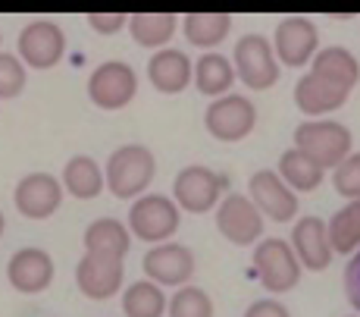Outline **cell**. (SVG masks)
<instances>
[{
	"label": "cell",
	"instance_id": "cell-1",
	"mask_svg": "<svg viewBox=\"0 0 360 317\" xmlns=\"http://www.w3.org/2000/svg\"><path fill=\"white\" fill-rule=\"evenodd\" d=\"M157 173V161L144 144H122L110 154L107 161V189L113 192L116 198L129 201V198H138L150 182H154Z\"/></svg>",
	"mask_w": 360,
	"mask_h": 317
},
{
	"label": "cell",
	"instance_id": "cell-2",
	"mask_svg": "<svg viewBox=\"0 0 360 317\" xmlns=\"http://www.w3.org/2000/svg\"><path fill=\"white\" fill-rule=\"evenodd\" d=\"M295 151L316 163L320 170L342 167L351 151V132L342 123L332 120H310L295 129Z\"/></svg>",
	"mask_w": 360,
	"mask_h": 317
},
{
	"label": "cell",
	"instance_id": "cell-3",
	"mask_svg": "<svg viewBox=\"0 0 360 317\" xmlns=\"http://www.w3.org/2000/svg\"><path fill=\"white\" fill-rule=\"evenodd\" d=\"M232 57H235V63H232L235 73H238L241 82H245L248 88H254V92H266V88H273L276 82H279L276 54H273V47H269V41L257 35V32L241 35Z\"/></svg>",
	"mask_w": 360,
	"mask_h": 317
},
{
	"label": "cell",
	"instance_id": "cell-4",
	"mask_svg": "<svg viewBox=\"0 0 360 317\" xmlns=\"http://www.w3.org/2000/svg\"><path fill=\"white\" fill-rule=\"evenodd\" d=\"M135 92H138V75L129 63H120V60L101 63L88 79V98L101 110H122L135 98Z\"/></svg>",
	"mask_w": 360,
	"mask_h": 317
},
{
	"label": "cell",
	"instance_id": "cell-5",
	"mask_svg": "<svg viewBox=\"0 0 360 317\" xmlns=\"http://www.w3.org/2000/svg\"><path fill=\"white\" fill-rule=\"evenodd\" d=\"M254 271H257L260 282L269 292H288L301 280L297 254L282 239H266V242L257 245V251H254Z\"/></svg>",
	"mask_w": 360,
	"mask_h": 317
},
{
	"label": "cell",
	"instance_id": "cell-6",
	"mask_svg": "<svg viewBox=\"0 0 360 317\" xmlns=\"http://www.w3.org/2000/svg\"><path fill=\"white\" fill-rule=\"evenodd\" d=\"M207 132L219 142H241L251 135L254 123H257V110L241 94H226V98L213 101L207 107Z\"/></svg>",
	"mask_w": 360,
	"mask_h": 317
},
{
	"label": "cell",
	"instance_id": "cell-7",
	"mask_svg": "<svg viewBox=\"0 0 360 317\" xmlns=\"http://www.w3.org/2000/svg\"><path fill=\"white\" fill-rule=\"evenodd\" d=\"M129 226L144 242H163L179 230V208L166 195H141L129 211Z\"/></svg>",
	"mask_w": 360,
	"mask_h": 317
},
{
	"label": "cell",
	"instance_id": "cell-8",
	"mask_svg": "<svg viewBox=\"0 0 360 317\" xmlns=\"http://www.w3.org/2000/svg\"><path fill=\"white\" fill-rule=\"evenodd\" d=\"M63 51H66V35L60 32V25L47 23V19H34L19 32V57L34 70L57 66Z\"/></svg>",
	"mask_w": 360,
	"mask_h": 317
},
{
	"label": "cell",
	"instance_id": "cell-9",
	"mask_svg": "<svg viewBox=\"0 0 360 317\" xmlns=\"http://www.w3.org/2000/svg\"><path fill=\"white\" fill-rule=\"evenodd\" d=\"M223 189L226 179L207 167H185L172 185L179 208H185L188 213H207L210 208H217V198L223 195Z\"/></svg>",
	"mask_w": 360,
	"mask_h": 317
},
{
	"label": "cell",
	"instance_id": "cell-10",
	"mask_svg": "<svg viewBox=\"0 0 360 317\" xmlns=\"http://www.w3.org/2000/svg\"><path fill=\"white\" fill-rule=\"evenodd\" d=\"M217 230L235 245H251L263 232V213L254 208L251 198L229 195L217 208Z\"/></svg>",
	"mask_w": 360,
	"mask_h": 317
},
{
	"label": "cell",
	"instance_id": "cell-11",
	"mask_svg": "<svg viewBox=\"0 0 360 317\" xmlns=\"http://www.w3.org/2000/svg\"><path fill=\"white\" fill-rule=\"evenodd\" d=\"M251 189V201L260 213H266L276 223H288V220L297 213V198L292 192V185L282 182V176H276L273 170H260V173L251 176L248 182Z\"/></svg>",
	"mask_w": 360,
	"mask_h": 317
},
{
	"label": "cell",
	"instance_id": "cell-12",
	"mask_svg": "<svg viewBox=\"0 0 360 317\" xmlns=\"http://www.w3.org/2000/svg\"><path fill=\"white\" fill-rule=\"evenodd\" d=\"M144 273L157 286H185L195 273V254L176 242L157 245L144 254Z\"/></svg>",
	"mask_w": 360,
	"mask_h": 317
},
{
	"label": "cell",
	"instance_id": "cell-13",
	"mask_svg": "<svg viewBox=\"0 0 360 317\" xmlns=\"http://www.w3.org/2000/svg\"><path fill=\"white\" fill-rule=\"evenodd\" d=\"M16 211L29 220H44L63 201V185L57 182L51 173H29L13 192Z\"/></svg>",
	"mask_w": 360,
	"mask_h": 317
},
{
	"label": "cell",
	"instance_id": "cell-14",
	"mask_svg": "<svg viewBox=\"0 0 360 317\" xmlns=\"http://www.w3.org/2000/svg\"><path fill=\"white\" fill-rule=\"evenodd\" d=\"M6 280L19 292H44L53 282V258L44 248H19L6 264Z\"/></svg>",
	"mask_w": 360,
	"mask_h": 317
},
{
	"label": "cell",
	"instance_id": "cell-15",
	"mask_svg": "<svg viewBox=\"0 0 360 317\" xmlns=\"http://www.w3.org/2000/svg\"><path fill=\"white\" fill-rule=\"evenodd\" d=\"M75 282L79 289L94 302H103L120 292L122 286V261L120 258H101V254H85L75 267Z\"/></svg>",
	"mask_w": 360,
	"mask_h": 317
},
{
	"label": "cell",
	"instance_id": "cell-16",
	"mask_svg": "<svg viewBox=\"0 0 360 317\" xmlns=\"http://www.w3.org/2000/svg\"><path fill=\"white\" fill-rule=\"evenodd\" d=\"M316 54V25L304 16H288L276 25V57L288 66H304Z\"/></svg>",
	"mask_w": 360,
	"mask_h": 317
},
{
	"label": "cell",
	"instance_id": "cell-17",
	"mask_svg": "<svg viewBox=\"0 0 360 317\" xmlns=\"http://www.w3.org/2000/svg\"><path fill=\"white\" fill-rule=\"evenodd\" d=\"M295 254L310 271H326L332 261V242H329V223L320 217H301L292 232Z\"/></svg>",
	"mask_w": 360,
	"mask_h": 317
},
{
	"label": "cell",
	"instance_id": "cell-18",
	"mask_svg": "<svg viewBox=\"0 0 360 317\" xmlns=\"http://www.w3.org/2000/svg\"><path fill=\"white\" fill-rule=\"evenodd\" d=\"M148 79L157 92L163 94H179L191 82V60L176 47L157 51L148 63Z\"/></svg>",
	"mask_w": 360,
	"mask_h": 317
},
{
	"label": "cell",
	"instance_id": "cell-19",
	"mask_svg": "<svg viewBox=\"0 0 360 317\" xmlns=\"http://www.w3.org/2000/svg\"><path fill=\"white\" fill-rule=\"evenodd\" d=\"M310 75H316V79L329 82V85H335V88L351 92V88L360 82V63L354 60V54L345 51V47H338V44L323 47V51L316 54Z\"/></svg>",
	"mask_w": 360,
	"mask_h": 317
},
{
	"label": "cell",
	"instance_id": "cell-20",
	"mask_svg": "<svg viewBox=\"0 0 360 317\" xmlns=\"http://www.w3.org/2000/svg\"><path fill=\"white\" fill-rule=\"evenodd\" d=\"M348 94L351 92L329 85V82L316 79V75H304L295 85V104L307 116H323V113H332V110L342 107L345 101H348Z\"/></svg>",
	"mask_w": 360,
	"mask_h": 317
},
{
	"label": "cell",
	"instance_id": "cell-21",
	"mask_svg": "<svg viewBox=\"0 0 360 317\" xmlns=\"http://www.w3.org/2000/svg\"><path fill=\"white\" fill-rule=\"evenodd\" d=\"M131 239L129 230L113 217H101L94 220L91 226L85 230V251L88 254H101V258H120L129 251Z\"/></svg>",
	"mask_w": 360,
	"mask_h": 317
},
{
	"label": "cell",
	"instance_id": "cell-22",
	"mask_svg": "<svg viewBox=\"0 0 360 317\" xmlns=\"http://www.w3.org/2000/svg\"><path fill=\"white\" fill-rule=\"evenodd\" d=\"M182 29H185V38L195 47H217L219 41L229 38L232 16L229 13H188Z\"/></svg>",
	"mask_w": 360,
	"mask_h": 317
},
{
	"label": "cell",
	"instance_id": "cell-23",
	"mask_svg": "<svg viewBox=\"0 0 360 317\" xmlns=\"http://www.w3.org/2000/svg\"><path fill=\"white\" fill-rule=\"evenodd\" d=\"M63 185L69 195H75V198H98L101 189L107 185V176L101 173V167L91 157L79 154L63 167Z\"/></svg>",
	"mask_w": 360,
	"mask_h": 317
},
{
	"label": "cell",
	"instance_id": "cell-24",
	"mask_svg": "<svg viewBox=\"0 0 360 317\" xmlns=\"http://www.w3.org/2000/svg\"><path fill=\"white\" fill-rule=\"evenodd\" d=\"M129 32L135 44L163 47L176 35V16L172 13H135V16H129Z\"/></svg>",
	"mask_w": 360,
	"mask_h": 317
},
{
	"label": "cell",
	"instance_id": "cell-25",
	"mask_svg": "<svg viewBox=\"0 0 360 317\" xmlns=\"http://www.w3.org/2000/svg\"><path fill=\"white\" fill-rule=\"evenodd\" d=\"M232 82H235V66L226 57H219V54H204V57L198 60V66H195V85H198V92L217 98V94L229 92Z\"/></svg>",
	"mask_w": 360,
	"mask_h": 317
},
{
	"label": "cell",
	"instance_id": "cell-26",
	"mask_svg": "<svg viewBox=\"0 0 360 317\" xmlns=\"http://www.w3.org/2000/svg\"><path fill=\"white\" fill-rule=\"evenodd\" d=\"M122 311H126V317H163L166 311L163 289L150 280L131 282L126 295H122Z\"/></svg>",
	"mask_w": 360,
	"mask_h": 317
},
{
	"label": "cell",
	"instance_id": "cell-27",
	"mask_svg": "<svg viewBox=\"0 0 360 317\" xmlns=\"http://www.w3.org/2000/svg\"><path fill=\"white\" fill-rule=\"evenodd\" d=\"M329 242H332V251L338 254H351L360 248V201L345 204L329 220Z\"/></svg>",
	"mask_w": 360,
	"mask_h": 317
},
{
	"label": "cell",
	"instance_id": "cell-28",
	"mask_svg": "<svg viewBox=\"0 0 360 317\" xmlns=\"http://www.w3.org/2000/svg\"><path fill=\"white\" fill-rule=\"evenodd\" d=\"M279 176L285 185L292 182V192H314L323 182V170L301 151H285L279 157Z\"/></svg>",
	"mask_w": 360,
	"mask_h": 317
},
{
	"label": "cell",
	"instance_id": "cell-29",
	"mask_svg": "<svg viewBox=\"0 0 360 317\" xmlns=\"http://www.w3.org/2000/svg\"><path fill=\"white\" fill-rule=\"evenodd\" d=\"M169 317H213V302L204 289L182 286L169 299Z\"/></svg>",
	"mask_w": 360,
	"mask_h": 317
},
{
	"label": "cell",
	"instance_id": "cell-30",
	"mask_svg": "<svg viewBox=\"0 0 360 317\" xmlns=\"http://www.w3.org/2000/svg\"><path fill=\"white\" fill-rule=\"evenodd\" d=\"M25 88V66L16 54H0V98H16Z\"/></svg>",
	"mask_w": 360,
	"mask_h": 317
},
{
	"label": "cell",
	"instance_id": "cell-31",
	"mask_svg": "<svg viewBox=\"0 0 360 317\" xmlns=\"http://www.w3.org/2000/svg\"><path fill=\"white\" fill-rule=\"evenodd\" d=\"M332 182H335L338 195L351 198V201H360V154H348V161H345L342 167H335Z\"/></svg>",
	"mask_w": 360,
	"mask_h": 317
},
{
	"label": "cell",
	"instance_id": "cell-32",
	"mask_svg": "<svg viewBox=\"0 0 360 317\" xmlns=\"http://www.w3.org/2000/svg\"><path fill=\"white\" fill-rule=\"evenodd\" d=\"M88 25H91L94 32H101V35H113L122 25H129V16H122V13H91Z\"/></svg>",
	"mask_w": 360,
	"mask_h": 317
},
{
	"label": "cell",
	"instance_id": "cell-33",
	"mask_svg": "<svg viewBox=\"0 0 360 317\" xmlns=\"http://www.w3.org/2000/svg\"><path fill=\"white\" fill-rule=\"evenodd\" d=\"M345 292H348V302L360 311V251L348 261V271H345Z\"/></svg>",
	"mask_w": 360,
	"mask_h": 317
},
{
	"label": "cell",
	"instance_id": "cell-34",
	"mask_svg": "<svg viewBox=\"0 0 360 317\" xmlns=\"http://www.w3.org/2000/svg\"><path fill=\"white\" fill-rule=\"evenodd\" d=\"M245 317H292V314H288L285 305H279V302L263 299V302H254V305L245 311Z\"/></svg>",
	"mask_w": 360,
	"mask_h": 317
},
{
	"label": "cell",
	"instance_id": "cell-35",
	"mask_svg": "<svg viewBox=\"0 0 360 317\" xmlns=\"http://www.w3.org/2000/svg\"><path fill=\"white\" fill-rule=\"evenodd\" d=\"M4 226H6V220H4V213H0V236H4Z\"/></svg>",
	"mask_w": 360,
	"mask_h": 317
}]
</instances>
